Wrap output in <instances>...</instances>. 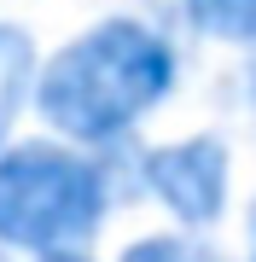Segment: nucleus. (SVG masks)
I'll return each mask as SVG.
<instances>
[{
    "label": "nucleus",
    "instance_id": "nucleus-1",
    "mask_svg": "<svg viewBox=\"0 0 256 262\" xmlns=\"http://www.w3.org/2000/svg\"><path fill=\"white\" fill-rule=\"evenodd\" d=\"M180 88V47L169 29L134 12L87 24L47 53L35 88V117L53 140L82 151H134V134L152 122Z\"/></svg>",
    "mask_w": 256,
    "mask_h": 262
},
{
    "label": "nucleus",
    "instance_id": "nucleus-2",
    "mask_svg": "<svg viewBox=\"0 0 256 262\" xmlns=\"http://www.w3.org/2000/svg\"><path fill=\"white\" fill-rule=\"evenodd\" d=\"M123 169L105 151L64 146L53 134H24L0 151V251L29 262L87 256L105 233Z\"/></svg>",
    "mask_w": 256,
    "mask_h": 262
},
{
    "label": "nucleus",
    "instance_id": "nucleus-3",
    "mask_svg": "<svg viewBox=\"0 0 256 262\" xmlns=\"http://www.w3.org/2000/svg\"><path fill=\"white\" fill-rule=\"evenodd\" d=\"M128 181L180 233H210L233 198V151L221 134H180V140L134 146Z\"/></svg>",
    "mask_w": 256,
    "mask_h": 262
},
{
    "label": "nucleus",
    "instance_id": "nucleus-4",
    "mask_svg": "<svg viewBox=\"0 0 256 262\" xmlns=\"http://www.w3.org/2000/svg\"><path fill=\"white\" fill-rule=\"evenodd\" d=\"M41 64L47 53L35 47L24 24H6L0 18V151L24 140V117L35 111V88H41Z\"/></svg>",
    "mask_w": 256,
    "mask_h": 262
},
{
    "label": "nucleus",
    "instance_id": "nucleus-5",
    "mask_svg": "<svg viewBox=\"0 0 256 262\" xmlns=\"http://www.w3.org/2000/svg\"><path fill=\"white\" fill-rule=\"evenodd\" d=\"M180 24L221 47H256V0H175Z\"/></svg>",
    "mask_w": 256,
    "mask_h": 262
},
{
    "label": "nucleus",
    "instance_id": "nucleus-6",
    "mask_svg": "<svg viewBox=\"0 0 256 262\" xmlns=\"http://www.w3.org/2000/svg\"><path fill=\"white\" fill-rule=\"evenodd\" d=\"M117 262H221L216 239L210 233H180V227H163V233H146L123 245V256Z\"/></svg>",
    "mask_w": 256,
    "mask_h": 262
},
{
    "label": "nucleus",
    "instance_id": "nucleus-7",
    "mask_svg": "<svg viewBox=\"0 0 256 262\" xmlns=\"http://www.w3.org/2000/svg\"><path fill=\"white\" fill-rule=\"evenodd\" d=\"M233 88H239V94H233V99H239V111H245V117L256 122V47L245 53V70L233 76Z\"/></svg>",
    "mask_w": 256,
    "mask_h": 262
},
{
    "label": "nucleus",
    "instance_id": "nucleus-8",
    "mask_svg": "<svg viewBox=\"0 0 256 262\" xmlns=\"http://www.w3.org/2000/svg\"><path fill=\"white\" fill-rule=\"evenodd\" d=\"M245 262H256V198H250V215H245Z\"/></svg>",
    "mask_w": 256,
    "mask_h": 262
},
{
    "label": "nucleus",
    "instance_id": "nucleus-9",
    "mask_svg": "<svg viewBox=\"0 0 256 262\" xmlns=\"http://www.w3.org/2000/svg\"><path fill=\"white\" fill-rule=\"evenodd\" d=\"M58 262H94V256H58Z\"/></svg>",
    "mask_w": 256,
    "mask_h": 262
},
{
    "label": "nucleus",
    "instance_id": "nucleus-10",
    "mask_svg": "<svg viewBox=\"0 0 256 262\" xmlns=\"http://www.w3.org/2000/svg\"><path fill=\"white\" fill-rule=\"evenodd\" d=\"M0 262H12V256H6V251H0Z\"/></svg>",
    "mask_w": 256,
    "mask_h": 262
}]
</instances>
